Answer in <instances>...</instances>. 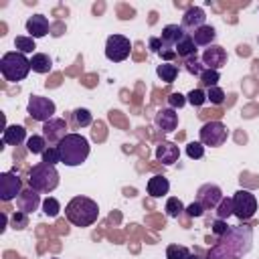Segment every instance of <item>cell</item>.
Listing matches in <instances>:
<instances>
[{
  "instance_id": "obj_1",
  "label": "cell",
  "mask_w": 259,
  "mask_h": 259,
  "mask_svg": "<svg viewBox=\"0 0 259 259\" xmlns=\"http://www.w3.org/2000/svg\"><path fill=\"white\" fill-rule=\"evenodd\" d=\"M253 249V229L235 225L206 251V259H243Z\"/></svg>"
},
{
  "instance_id": "obj_2",
  "label": "cell",
  "mask_w": 259,
  "mask_h": 259,
  "mask_svg": "<svg viewBox=\"0 0 259 259\" xmlns=\"http://www.w3.org/2000/svg\"><path fill=\"white\" fill-rule=\"evenodd\" d=\"M65 217L73 227H91L99 219V204L89 196H73L65 206Z\"/></svg>"
},
{
  "instance_id": "obj_3",
  "label": "cell",
  "mask_w": 259,
  "mask_h": 259,
  "mask_svg": "<svg viewBox=\"0 0 259 259\" xmlns=\"http://www.w3.org/2000/svg\"><path fill=\"white\" fill-rule=\"evenodd\" d=\"M57 148L61 154V164L65 166H81L89 158V152H91L89 140L75 132H69Z\"/></svg>"
},
{
  "instance_id": "obj_4",
  "label": "cell",
  "mask_w": 259,
  "mask_h": 259,
  "mask_svg": "<svg viewBox=\"0 0 259 259\" xmlns=\"http://www.w3.org/2000/svg\"><path fill=\"white\" fill-rule=\"evenodd\" d=\"M32 71L30 67V59L18 51H10V53H4L2 59H0V73L6 81L10 83H16V81H22L26 79V75Z\"/></svg>"
},
{
  "instance_id": "obj_5",
  "label": "cell",
  "mask_w": 259,
  "mask_h": 259,
  "mask_svg": "<svg viewBox=\"0 0 259 259\" xmlns=\"http://www.w3.org/2000/svg\"><path fill=\"white\" fill-rule=\"evenodd\" d=\"M28 186L40 194H49L53 192L57 186H59V172L55 166L47 164V162H40L36 166L30 168V174H28Z\"/></svg>"
},
{
  "instance_id": "obj_6",
  "label": "cell",
  "mask_w": 259,
  "mask_h": 259,
  "mask_svg": "<svg viewBox=\"0 0 259 259\" xmlns=\"http://www.w3.org/2000/svg\"><path fill=\"white\" fill-rule=\"evenodd\" d=\"M229 138V130L223 121L214 119V121H206L200 130H198V142L202 146H210V148H219L227 142Z\"/></svg>"
},
{
  "instance_id": "obj_7",
  "label": "cell",
  "mask_w": 259,
  "mask_h": 259,
  "mask_svg": "<svg viewBox=\"0 0 259 259\" xmlns=\"http://www.w3.org/2000/svg\"><path fill=\"white\" fill-rule=\"evenodd\" d=\"M257 212V198L251 190H237L233 194V214L239 219V221H249L253 219Z\"/></svg>"
},
{
  "instance_id": "obj_8",
  "label": "cell",
  "mask_w": 259,
  "mask_h": 259,
  "mask_svg": "<svg viewBox=\"0 0 259 259\" xmlns=\"http://www.w3.org/2000/svg\"><path fill=\"white\" fill-rule=\"evenodd\" d=\"M26 111L32 119L45 123L49 119L55 117V111H57V105L51 97H42V95H30L28 97V103H26Z\"/></svg>"
},
{
  "instance_id": "obj_9",
  "label": "cell",
  "mask_w": 259,
  "mask_h": 259,
  "mask_svg": "<svg viewBox=\"0 0 259 259\" xmlns=\"http://www.w3.org/2000/svg\"><path fill=\"white\" fill-rule=\"evenodd\" d=\"M132 53V40L123 34H109L105 40V57L111 63H121Z\"/></svg>"
},
{
  "instance_id": "obj_10",
  "label": "cell",
  "mask_w": 259,
  "mask_h": 259,
  "mask_svg": "<svg viewBox=\"0 0 259 259\" xmlns=\"http://www.w3.org/2000/svg\"><path fill=\"white\" fill-rule=\"evenodd\" d=\"M22 180L14 172H2L0 174V198L2 202H10L20 196L22 192Z\"/></svg>"
},
{
  "instance_id": "obj_11",
  "label": "cell",
  "mask_w": 259,
  "mask_h": 259,
  "mask_svg": "<svg viewBox=\"0 0 259 259\" xmlns=\"http://www.w3.org/2000/svg\"><path fill=\"white\" fill-rule=\"evenodd\" d=\"M67 130L69 127H67V121L63 117H53V119L42 123V138L47 140L49 146H59L61 140L69 134Z\"/></svg>"
},
{
  "instance_id": "obj_12",
  "label": "cell",
  "mask_w": 259,
  "mask_h": 259,
  "mask_svg": "<svg viewBox=\"0 0 259 259\" xmlns=\"http://www.w3.org/2000/svg\"><path fill=\"white\" fill-rule=\"evenodd\" d=\"M227 51L221 47V45H210V47H206L204 51H202V57H200V61H202V65L206 67V69H212V71H219V69H223L225 65H227Z\"/></svg>"
},
{
  "instance_id": "obj_13",
  "label": "cell",
  "mask_w": 259,
  "mask_h": 259,
  "mask_svg": "<svg viewBox=\"0 0 259 259\" xmlns=\"http://www.w3.org/2000/svg\"><path fill=\"white\" fill-rule=\"evenodd\" d=\"M223 198H225V196H223V190H221L217 184H210V182L202 184V186L196 190V200H198L204 208H217Z\"/></svg>"
},
{
  "instance_id": "obj_14",
  "label": "cell",
  "mask_w": 259,
  "mask_h": 259,
  "mask_svg": "<svg viewBox=\"0 0 259 259\" xmlns=\"http://www.w3.org/2000/svg\"><path fill=\"white\" fill-rule=\"evenodd\" d=\"M204 24H206V12H204V8H200V6H190V8L182 14L180 26H182L184 30H190V34H192L196 28L204 26Z\"/></svg>"
},
{
  "instance_id": "obj_15",
  "label": "cell",
  "mask_w": 259,
  "mask_h": 259,
  "mask_svg": "<svg viewBox=\"0 0 259 259\" xmlns=\"http://www.w3.org/2000/svg\"><path fill=\"white\" fill-rule=\"evenodd\" d=\"M154 123H156V127H158L160 132H164V134L174 132V130L178 127V113H176V109H172V107H162V109H158V113H156V117H154Z\"/></svg>"
},
{
  "instance_id": "obj_16",
  "label": "cell",
  "mask_w": 259,
  "mask_h": 259,
  "mask_svg": "<svg viewBox=\"0 0 259 259\" xmlns=\"http://www.w3.org/2000/svg\"><path fill=\"white\" fill-rule=\"evenodd\" d=\"M154 156H156V160L162 162L164 166H172L174 162H178V158H180V150H178V146H176L174 142L164 140V142H160V144L156 146Z\"/></svg>"
},
{
  "instance_id": "obj_17",
  "label": "cell",
  "mask_w": 259,
  "mask_h": 259,
  "mask_svg": "<svg viewBox=\"0 0 259 259\" xmlns=\"http://www.w3.org/2000/svg\"><path fill=\"white\" fill-rule=\"evenodd\" d=\"M40 204H42V202H40V192L32 190L30 186L24 188V190L20 192V196L16 198V206H18V210H22V212H26V214L34 212Z\"/></svg>"
},
{
  "instance_id": "obj_18",
  "label": "cell",
  "mask_w": 259,
  "mask_h": 259,
  "mask_svg": "<svg viewBox=\"0 0 259 259\" xmlns=\"http://www.w3.org/2000/svg\"><path fill=\"white\" fill-rule=\"evenodd\" d=\"M26 32L32 38H42L49 32V18L45 14H32L26 20Z\"/></svg>"
},
{
  "instance_id": "obj_19",
  "label": "cell",
  "mask_w": 259,
  "mask_h": 259,
  "mask_svg": "<svg viewBox=\"0 0 259 259\" xmlns=\"http://www.w3.org/2000/svg\"><path fill=\"white\" fill-rule=\"evenodd\" d=\"M184 34H186V30H184L180 24H166V26L162 28V36H160L162 47L174 49V47L180 42V38H182Z\"/></svg>"
},
{
  "instance_id": "obj_20",
  "label": "cell",
  "mask_w": 259,
  "mask_h": 259,
  "mask_svg": "<svg viewBox=\"0 0 259 259\" xmlns=\"http://www.w3.org/2000/svg\"><path fill=\"white\" fill-rule=\"evenodd\" d=\"M26 130L22 125H16V123H10L4 127L2 132V144H8V146H18L22 142H26Z\"/></svg>"
},
{
  "instance_id": "obj_21",
  "label": "cell",
  "mask_w": 259,
  "mask_h": 259,
  "mask_svg": "<svg viewBox=\"0 0 259 259\" xmlns=\"http://www.w3.org/2000/svg\"><path fill=\"white\" fill-rule=\"evenodd\" d=\"M146 188H148V194H150L152 198H160V196H166V194H168V190H170V182H168L166 176H162V174H154V176L148 180Z\"/></svg>"
},
{
  "instance_id": "obj_22",
  "label": "cell",
  "mask_w": 259,
  "mask_h": 259,
  "mask_svg": "<svg viewBox=\"0 0 259 259\" xmlns=\"http://www.w3.org/2000/svg\"><path fill=\"white\" fill-rule=\"evenodd\" d=\"M192 38H194L196 47H210V45H214L217 30H214V26L204 24V26H200V28H196V30L192 32Z\"/></svg>"
},
{
  "instance_id": "obj_23",
  "label": "cell",
  "mask_w": 259,
  "mask_h": 259,
  "mask_svg": "<svg viewBox=\"0 0 259 259\" xmlns=\"http://www.w3.org/2000/svg\"><path fill=\"white\" fill-rule=\"evenodd\" d=\"M174 51H176V55H178L180 59L194 57V55H196V42H194L192 34H190V32H186V34L180 38V42L174 47Z\"/></svg>"
},
{
  "instance_id": "obj_24",
  "label": "cell",
  "mask_w": 259,
  "mask_h": 259,
  "mask_svg": "<svg viewBox=\"0 0 259 259\" xmlns=\"http://www.w3.org/2000/svg\"><path fill=\"white\" fill-rule=\"evenodd\" d=\"M30 67H32L34 73L45 75V73H49V71L53 69V61H51V57L45 55V53H34L32 59H30Z\"/></svg>"
},
{
  "instance_id": "obj_25",
  "label": "cell",
  "mask_w": 259,
  "mask_h": 259,
  "mask_svg": "<svg viewBox=\"0 0 259 259\" xmlns=\"http://www.w3.org/2000/svg\"><path fill=\"white\" fill-rule=\"evenodd\" d=\"M156 73L164 83H174L178 77V67L174 63H160L156 67Z\"/></svg>"
},
{
  "instance_id": "obj_26",
  "label": "cell",
  "mask_w": 259,
  "mask_h": 259,
  "mask_svg": "<svg viewBox=\"0 0 259 259\" xmlns=\"http://www.w3.org/2000/svg\"><path fill=\"white\" fill-rule=\"evenodd\" d=\"M49 148V144H47V140L42 138V136H38V134H32L28 140H26V150L30 152V154H40L42 156V152Z\"/></svg>"
},
{
  "instance_id": "obj_27",
  "label": "cell",
  "mask_w": 259,
  "mask_h": 259,
  "mask_svg": "<svg viewBox=\"0 0 259 259\" xmlns=\"http://www.w3.org/2000/svg\"><path fill=\"white\" fill-rule=\"evenodd\" d=\"M184 204H182V200L178 198V196H170L168 200H166V206H164V210H166V214L170 217V219H178L182 212H184Z\"/></svg>"
},
{
  "instance_id": "obj_28",
  "label": "cell",
  "mask_w": 259,
  "mask_h": 259,
  "mask_svg": "<svg viewBox=\"0 0 259 259\" xmlns=\"http://www.w3.org/2000/svg\"><path fill=\"white\" fill-rule=\"evenodd\" d=\"M14 47H16V51L22 53V55H28V53H32V51L36 49L34 38L28 36V34H20V36H16V38H14Z\"/></svg>"
},
{
  "instance_id": "obj_29",
  "label": "cell",
  "mask_w": 259,
  "mask_h": 259,
  "mask_svg": "<svg viewBox=\"0 0 259 259\" xmlns=\"http://www.w3.org/2000/svg\"><path fill=\"white\" fill-rule=\"evenodd\" d=\"M73 121H75L77 127H87V125H91L93 115H91V111L87 107H77L73 111Z\"/></svg>"
},
{
  "instance_id": "obj_30",
  "label": "cell",
  "mask_w": 259,
  "mask_h": 259,
  "mask_svg": "<svg viewBox=\"0 0 259 259\" xmlns=\"http://www.w3.org/2000/svg\"><path fill=\"white\" fill-rule=\"evenodd\" d=\"M184 69L190 73V75H196V77H200L202 75V71L206 69L204 65H202V61L194 55V57H188V59H184Z\"/></svg>"
},
{
  "instance_id": "obj_31",
  "label": "cell",
  "mask_w": 259,
  "mask_h": 259,
  "mask_svg": "<svg viewBox=\"0 0 259 259\" xmlns=\"http://www.w3.org/2000/svg\"><path fill=\"white\" fill-rule=\"evenodd\" d=\"M198 79H200V85H202V87L210 89V87H217V83H219L221 75H219V71H212V69H204V71H202V75H200Z\"/></svg>"
},
{
  "instance_id": "obj_32",
  "label": "cell",
  "mask_w": 259,
  "mask_h": 259,
  "mask_svg": "<svg viewBox=\"0 0 259 259\" xmlns=\"http://www.w3.org/2000/svg\"><path fill=\"white\" fill-rule=\"evenodd\" d=\"M217 219H221V221H227L231 214H233V196L229 198V196H225L223 200H221V204L217 206Z\"/></svg>"
},
{
  "instance_id": "obj_33",
  "label": "cell",
  "mask_w": 259,
  "mask_h": 259,
  "mask_svg": "<svg viewBox=\"0 0 259 259\" xmlns=\"http://www.w3.org/2000/svg\"><path fill=\"white\" fill-rule=\"evenodd\" d=\"M59 210H61V204H59V200L55 198V196H47L45 200H42V212L47 214V217H57L59 214Z\"/></svg>"
},
{
  "instance_id": "obj_34",
  "label": "cell",
  "mask_w": 259,
  "mask_h": 259,
  "mask_svg": "<svg viewBox=\"0 0 259 259\" xmlns=\"http://www.w3.org/2000/svg\"><path fill=\"white\" fill-rule=\"evenodd\" d=\"M188 257V249L184 245H168L166 247V259H186Z\"/></svg>"
},
{
  "instance_id": "obj_35",
  "label": "cell",
  "mask_w": 259,
  "mask_h": 259,
  "mask_svg": "<svg viewBox=\"0 0 259 259\" xmlns=\"http://www.w3.org/2000/svg\"><path fill=\"white\" fill-rule=\"evenodd\" d=\"M186 101H188L192 107H200V105L206 101V91H202V89H192V91H188Z\"/></svg>"
},
{
  "instance_id": "obj_36",
  "label": "cell",
  "mask_w": 259,
  "mask_h": 259,
  "mask_svg": "<svg viewBox=\"0 0 259 259\" xmlns=\"http://www.w3.org/2000/svg\"><path fill=\"white\" fill-rule=\"evenodd\" d=\"M186 156L192 160H200L204 156V146L200 142H188L186 144Z\"/></svg>"
},
{
  "instance_id": "obj_37",
  "label": "cell",
  "mask_w": 259,
  "mask_h": 259,
  "mask_svg": "<svg viewBox=\"0 0 259 259\" xmlns=\"http://www.w3.org/2000/svg\"><path fill=\"white\" fill-rule=\"evenodd\" d=\"M10 223H12V229L22 231V229H26V227H28V214H26V212H22V210H16V212L10 217Z\"/></svg>"
},
{
  "instance_id": "obj_38",
  "label": "cell",
  "mask_w": 259,
  "mask_h": 259,
  "mask_svg": "<svg viewBox=\"0 0 259 259\" xmlns=\"http://www.w3.org/2000/svg\"><path fill=\"white\" fill-rule=\"evenodd\" d=\"M206 101H210L212 105H221V103L225 101V91H223L219 85L206 89Z\"/></svg>"
},
{
  "instance_id": "obj_39",
  "label": "cell",
  "mask_w": 259,
  "mask_h": 259,
  "mask_svg": "<svg viewBox=\"0 0 259 259\" xmlns=\"http://www.w3.org/2000/svg\"><path fill=\"white\" fill-rule=\"evenodd\" d=\"M42 162H47V164H51V166L59 164V162H61L59 148H57V146H49V148L42 152Z\"/></svg>"
},
{
  "instance_id": "obj_40",
  "label": "cell",
  "mask_w": 259,
  "mask_h": 259,
  "mask_svg": "<svg viewBox=\"0 0 259 259\" xmlns=\"http://www.w3.org/2000/svg\"><path fill=\"white\" fill-rule=\"evenodd\" d=\"M186 103H188L186 101V95H182V93H170L168 95V107H172V109H180Z\"/></svg>"
},
{
  "instance_id": "obj_41",
  "label": "cell",
  "mask_w": 259,
  "mask_h": 259,
  "mask_svg": "<svg viewBox=\"0 0 259 259\" xmlns=\"http://www.w3.org/2000/svg\"><path fill=\"white\" fill-rule=\"evenodd\" d=\"M204 210H206V208H204V206H202L198 200L190 202V204L184 208V212H186L188 217H192V219H198V217H202V214H204Z\"/></svg>"
},
{
  "instance_id": "obj_42",
  "label": "cell",
  "mask_w": 259,
  "mask_h": 259,
  "mask_svg": "<svg viewBox=\"0 0 259 259\" xmlns=\"http://www.w3.org/2000/svg\"><path fill=\"white\" fill-rule=\"evenodd\" d=\"M210 227H212V233H214L217 237H223V235L229 231V225H227V221H221V219H214Z\"/></svg>"
},
{
  "instance_id": "obj_43",
  "label": "cell",
  "mask_w": 259,
  "mask_h": 259,
  "mask_svg": "<svg viewBox=\"0 0 259 259\" xmlns=\"http://www.w3.org/2000/svg\"><path fill=\"white\" fill-rule=\"evenodd\" d=\"M148 45H150V51H152V53H160V51H162V40H160V36H150Z\"/></svg>"
},
{
  "instance_id": "obj_44",
  "label": "cell",
  "mask_w": 259,
  "mask_h": 259,
  "mask_svg": "<svg viewBox=\"0 0 259 259\" xmlns=\"http://www.w3.org/2000/svg\"><path fill=\"white\" fill-rule=\"evenodd\" d=\"M186 259H198V255H194V253H188V257Z\"/></svg>"
},
{
  "instance_id": "obj_45",
  "label": "cell",
  "mask_w": 259,
  "mask_h": 259,
  "mask_svg": "<svg viewBox=\"0 0 259 259\" xmlns=\"http://www.w3.org/2000/svg\"><path fill=\"white\" fill-rule=\"evenodd\" d=\"M53 259H57V257H53Z\"/></svg>"
}]
</instances>
